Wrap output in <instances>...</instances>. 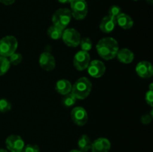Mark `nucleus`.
<instances>
[{"label": "nucleus", "instance_id": "nucleus-19", "mask_svg": "<svg viewBox=\"0 0 153 152\" xmlns=\"http://www.w3.org/2000/svg\"><path fill=\"white\" fill-rule=\"evenodd\" d=\"M63 31H64V30L61 29V28L52 25L48 28L47 34L48 36L52 40H59L62 37Z\"/></svg>", "mask_w": 153, "mask_h": 152}, {"label": "nucleus", "instance_id": "nucleus-8", "mask_svg": "<svg viewBox=\"0 0 153 152\" xmlns=\"http://www.w3.org/2000/svg\"><path fill=\"white\" fill-rule=\"evenodd\" d=\"M6 147L10 152H22L25 142L22 137L18 135H10L6 139Z\"/></svg>", "mask_w": 153, "mask_h": 152}, {"label": "nucleus", "instance_id": "nucleus-20", "mask_svg": "<svg viewBox=\"0 0 153 152\" xmlns=\"http://www.w3.org/2000/svg\"><path fill=\"white\" fill-rule=\"evenodd\" d=\"M77 98L74 96L72 92L64 95V98H62V104L66 107H71L76 103Z\"/></svg>", "mask_w": 153, "mask_h": 152}, {"label": "nucleus", "instance_id": "nucleus-23", "mask_svg": "<svg viewBox=\"0 0 153 152\" xmlns=\"http://www.w3.org/2000/svg\"><path fill=\"white\" fill-rule=\"evenodd\" d=\"M8 58L10 63L13 64L14 66L19 64L22 61V56L20 53H16V52H14L11 55H10Z\"/></svg>", "mask_w": 153, "mask_h": 152}, {"label": "nucleus", "instance_id": "nucleus-5", "mask_svg": "<svg viewBox=\"0 0 153 152\" xmlns=\"http://www.w3.org/2000/svg\"><path fill=\"white\" fill-rule=\"evenodd\" d=\"M71 14L77 20H82L88 13V5L85 0H72L70 1Z\"/></svg>", "mask_w": 153, "mask_h": 152}, {"label": "nucleus", "instance_id": "nucleus-17", "mask_svg": "<svg viewBox=\"0 0 153 152\" xmlns=\"http://www.w3.org/2000/svg\"><path fill=\"white\" fill-rule=\"evenodd\" d=\"M55 90L62 95H67V94L71 92V83L66 79H61V80H58L55 84Z\"/></svg>", "mask_w": 153, "mask_h": 152}, {"label": "nucleus", "instance_id": "nucleus-3", "mask_svg": "<svg viewBox=\"0 0 153 152\" xmlns=\"http://www.w3.org/2000/svg\"><path fill=\"white\" fill-rule=\"evenodd\" d=\"M72 17L73 16L70 9L60 8L53 13L52 21L54 25H56L64 30L70 24Z\"/></svg>", "mask_w": 153, "mask_h": 152}, {"label": "nucleus", "instance_id": "nucleus-26", "mask_svg": "<svg viewBox=\"0 0 153 152\" xmlns=\"http://www.w3.org/2000/svg\"><path fill=\"white\" fill-rule=\"evenodd\" d=\"M152 86L153 84L151 83L149 85V89L146 92V96H145V100H146V102L149 104L150 107H152L153 106V89H152Z\"/></svg>", "mask_w": 153, "mask_h": 152}, {"label": "nucleus", "instance_id": "nucleus-22", "mask_svg": "<svg viewBox=\"0 0 153 152\" xmlns=\"http://www.w3.org/2000/svg\"><path fill=\"white\" fill-rule=\"evenodd\" d=\"M79 45H80V47L82 49V50L85 51V52H89L93 47L92 41L88 37H85V38L81 39Z\"/></svg>", "mask_w": 153, "mask_h": 152}, {"label": "nucleus", "instance_id": "nucleus-27", "mask_svg": "<svg viewBox=\"0 0 153 152\" xmlns=\"http://www.w3.org/2000/svg\"><path fill=\"white\" fill-rule=\"evenodd\" d=\"M22 152H40V148L37 145L28 144L24 146Z\"/></svg>", "mask_w": 153, "mask_h": 152}, {"label": "nucleus", "instance_id": "nucleus-14", "mask_svg": "<svg viewBox=\"0 0 153 152\" xmlns=\"http://www.w3.org/2000/svg\"><path fill=\"white\" fill-rule=\"evenodd\" d=\"M116 24L119 25L120 28L124 30H128L132 28L134 25L133 19H131L129 15L126 13H121L116 18Z\"/></svg>", "mask_w": 153, "mask_h": 152}, {"label": "nucleus", "instance_id": "nucleus-7", "mask_svg": "<svg viewBox=\"0 0 153 152\" xmlns=\"http://www.w3.org/2000/svg\"><path fill=\"white\" fill-rule=\"evenodd\" d=\"M91 62V56L88 52L79 51L75 55L73 58V65L79 71H83L88 68Z\"/></svg>", "mask_w": 153, "mask_h": 152}, {"label": "nucleus", "instance_id": "nucleus-13", "mask_svg": "<svg viewBox=\"0 0 153 152\" xmlns=\"http://www.w3.org/2000/svg\"><path fill=\"white\" fill-rule=\"evenodd\" d=\"M111 149V142L106 138H98L91 144L92 152H108Z\"/></svg>", "mask_w": 153, "mask_h": 152}, {"label": "nucleus", "instance_id": "nucleus-15", "mask_svg": "<svg viewBox=\"0 0 153 152\" xmlns=\"http://www.w3.org/2000/svg\"><path fill=\"white\" fill-rule=\"evenodd\" d=\"M116 25V19L109 16H106L102 19L100 25V28L102 32L108 34L114 31Z\"/></svg>", "mask_w": 153, "mask_h": 152}, {"label": "nucleus", "instance_id": "nucleus-33", "mask_svg": "<svg viewBox=\"0 0 153 152\" xmlns=\"http://www.w3.org/2000/svg\"><path fill=\"white\" fill-rule=\"evenodd\" d=\"M0 152H7V151L6 150H4V149H0Z\"/></svg>", "mask_w": 153, "mask_h": 152}, {"label": "nucleus", "instance_id": "nucleus-12", "mask_svg": "<svg viewBox=\"0 0 153 152\" xmlns=\"http://www.w3.org/2000/svg\"><path fill=\"white\" fill-rule=\"evenodd\" d=\"M135 71L142 78H149L153 75V67L149 61H140L137 64Z\"/></svg>", "mask_w": 153, "mask_h": 152}, {"label": "nucleus", "instance_id": "nucleus-18", "mask_svg": "<svg viewBox=\"0 0 153 152\" xmlns=\"http://www.w3.org/2000/svg\"><path fill=\"white\" fill-rule=\"evenodd\" d=\"M91 144L92 142L87 135H82L78 141V146L79 148V150L82 152H87L91 150Z\"/></svg>", "mask_w": 153, "mask_h": 152}, {"label": "nucleus", "instance_id": "nucleus-24", "mask_svg": "<svg viewBox=\"0 0 153 152\" xmlns=\"http://www.w3.org/2000/svg\"><path fill=\"white\" fill-rule=\"evenodd\" d=\"M121 13H122V11H121V8L119 7V6L112 5L111 7H110V8H109L108 15V16H111V17L116 19V18Z\"/></svg>", "mask_w": 153, "mask_h": 152}, {"label": "nucleus", "instance_id": "nucleus-30", "mask_svg": "<svg viewBox=\"0 0 153 152\" xmlns=\"http://www.w3.org/2000/svg\"><path fill=\"white\" fill-rule=\"evenodd\" d=\"M72 0H58V1H59L61 4H68V3H70Z\"/></svg>", "mask_w": 153, "mask_h": 152}, {"label": "nucleus", "instance_id": "nucleus-31", "mask_svg": "<svg viewBox=\"0 0 153 152\" xmlns=\"http://www.w3.org/2000/svg\"><path fill=\"white\" fill-rule=\"evenodd\" d=\"M70 152H82V151H81L80 150H76V149H74V150L70 151Z\"/></svg>", "mask_w": 153, "mask_h": 152}, {"label": "nucleus", "instance_id": "nucleus-4", "mask_svg": "<svg viewBox=\"0 0 153 152\" xmlns=\"http://www.w3.org/2000/svg\"><path fill=\"white\" fill-rule=\"evenodd\" d=\"M18 46L17 40L13 36H6L0 40V56L8 58L16 52Z\"/></svg>", "mask_w": 153, "mask_h": 152}, {"label": "nucleus", "instance_id": "nucleus-6", "mask_svg": "<svg viewBox=\"0 0 153 152\" xmlns=\"http://www.w3.org/2000/svg\"><path fill=\"white\" fill-rule=\"evenodd\" d=\"M61 39L69 47H77L81 41V35L74 28H65L63 31Z\"/></svg>", "mask_w": 153, "mask_h": 152}, {"label": "nucleus", "instance_id": "nucleus-11", "mask_svg": "<svg viewBox=\"0 0 153 152\" xmlns=\"http://www.w3.org/2000/svg\"><path fill=\"white\" fill-rule=\"evenodd\" d=\"M39 65L43 69L46 71H52L55 67V58L49 52H43L39 57Z\"/></svg>", "mask_w": 153, "mask_h": 152}, {"label": "nucleus", "instance_id": "nucleus-29", "mask_svg": "<svg viewBox=\"0 0 153 152\" xmlns=\"http://www.w3.org/2000/svg\"><path fill=\"white\" fill-rule=\"evenodd\" d=\"M16 0H0V2L5 5H10V4H13Z\"/></svg>", "mask_w": 153, "mask_h": 152}, {"label": "nucleus", "instance_id": "nucleus-9", "mask_svg": "<svg viewBox=\"0 0 153 152\" xmlns=\"http://www.w3.org/2000/svg\"><path fill=\"white\" fill-rule=\"evenodd\" d=\"M71 119L76 125L84 126L88 121V115L85 108L82 107H76L71 111Z\"/></svg>", "mask_w": 153, "mask_h": 152}, {"label": "nucleus", "instance_id": "nucleus-21", "mask_svg": "<svg viewBox=\"0 0 153 152\" xmlns=\"http://www.w3.org/2000/svg\"><path fill=\"white\" fill-rule=\"evenodd\" d=\"M10 63L8 58L0 56V76L5 74L10 69Z\"/></svg>", "mask_w": 153, "mask_h": 152}, {"label": "nucleus", "instance_id": "nucleus-1", "mask_svg": "<svg viewBox=\"0 0 153 152\" xmlns=\"http://www.w3.org/2000/svg\"><path fill=\"white\" fill-rule=\"evenodd\" d=\"M97 51L98 55L105 61H110L116 58L119 50L118 43L112 37H105L97 43Z\"/></svg>", "mask_w": 153, "mask_h": 152}, {"label": "nucleus", "instance_id": "nucleus-10", "mask_svg": "<svg viewBox=\"0 0 153 152\" xmlns=\"http://www.w3.org/2000/svg\"><path fill=\"white\" fill-rule=\"evenodd\" d=\"M87 69H88V74L91 77H95V78L101 77L105 74L106 70V67L104 63L102 62L101 61H98V60L91 61Z\"/></svg>", "mask_w": 153, "mask_h": 152}, {"label": "nucleus", "instance_id": "nucleus-16", "mask_svg": "<svg viewBox=\"0 0 153 152\" xmlns=\"http://www.w3.org/2000/svg\"><path fill=\"white\" fill-rule=\"evenodd\" d=\"M116 57L117 58V60L120 62L125 64H128L131 63L134 61V53L128 49H119Z\"/></svg>", "mask_w": 153, "mask_h": 152}, {"label": "nucleus", "instance_id": "nucleus-25", "mask_svg": "<svg viewBox=\"0 0 153 152\" xmlns=\"http://www.w3.org/2000/svg\"><path fill=\"white\" fill-rule=\"evenodd\" d=\"M11 109V104L7 99H0V112L6 113Z\"/></svg>", "mask_w": 153, "mask_h": 152}, {"label": "nucleus", "instance_id": "nucleus-32", "mask_svg": "<svg viewBox=\"0 0 153 152\" xmlns=\"http://www.w3.org/2000/svg\"><path fill=\"white\" fill-rule=\"evenodd\" d=\"M146 1H147V2L149 3L150 4H153V0H146Z\"/></svg>", "mask_w": 153, "mask_h": 152}, {"label": "nucleus", "instance_id": "nucleus-28", "mask_svg": "<svg viewBox=\"0 0 153 152\" xmlns=\"http://www.w3.org/2000/svg\"><path fill=\"white\" fill-rule=\"evenodd\" d=\"M152 117H153V110H152L149 113H146V114L143 115V116H141L140 121H141V122L143 124V125H149V124L152 122Z\"/></svg>", "mask_w": 153, "mask_h": 152}, {"label": "nucleus", "instance_id": "nucleus-34", "mask_svg": "<svg viewBox=\"0 0 153 152\" xmlns=\"http://www.w3.org/2000/svg\"><path fill=\"white\" fill-rule=\"evenodd\" d=\"M134 1H138V0H134Z\"/></svg>", "mask_w": 153, "mask_h": 152}, {"label": "nucleus", "instance_id": "nucleus-2", "mask_svg": "<svg viewBox=\"0 0 153 152\" xmlns=\"http://www.w3.org/2000/svg\"><path fill=\"white\" fill-rule=\"evenodd\" d=\"M92 89V83L86 77L78 79L74 84L72 85L71 92L77 99L83 100L90 95Z\"/></svg>", "mask_w": 153, "mask_h": 152}]
</instances>
